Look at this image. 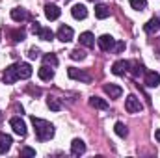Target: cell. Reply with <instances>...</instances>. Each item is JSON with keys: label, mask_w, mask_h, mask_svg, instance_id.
Wrapping results in <instances>:
<instances>
[{"label": "cell", "mask_w": 160, "mask_h": 158, "mask_svg": "<svg viewBox=\"0 0 160 158\" xmlns=\"http://www.w3.org/2000/svg\"><path fill=\"white\" fill-rule=\"evenodd\" d=\"M67 75H69V78H73V80L89 82V75H86L84 71H80V69H77V67H69V69H67Z\"/></svg>", "instance_id": "cell-9"}, {"label": "cell", "mask_w": 160, "mask_h": 158, "mask_svg": "<svg viewBox=\"0 0 160 158\" xmlns=\"http://www.w3.org/2000/svg\"><path fill=\"white\" fill-rule=\"evenodd\" d=\"M89 2H101V0H89Z\"/></svg>", "instance_id": "cell-35"}, {"label": "cell", "mask_w": 160, "mask_h": 158, "mask_svg": "<svg viewBox=\"0 0 160 158\" xmlns=\"http://www.w3.org/2000/svg\"><path fill=\"white\" fill-rule=\"evenodd\" d=\"M89 104H91L93 108H99V110H106V108H108V102H106L104 99H101V97H91V99H89Z\"/></svg>", "instance_id": "cell-21"}, {"label": "cell", "mask_w": 160, "mask_h": 158, "mask_svg": "<svg viewBox=\"0 0 160 158\" xmlns=\"http://www.w3.org/2000/svg\"><path fill=\"white\" fill-rule=\"evenodd\" d=\"M128 69H130V73H132L134 77H138L140 73H143V67H142L138 62H128Z\"/></svg>", "instance_id": "cell-24"}, {"label": "cell", "mask_w": 160, "mask_h": 158, "mask_svg": "<svg viewBox=\"0 0 160 158\" xmlns=\"http://www.w3.org/2000/svg\"><path fill=\"white\" fill-rule=\"evenodd\" d=\"M71 58H73V60H84V58H86V52L80 50V48H75V50L71 52Z\"/></svg>", "instance_id": "cell-28"}, {"label": "cell", "mask_w": 160, "mask_h": 158, "mask_svg": "<svg viewBox=\"0 0 160 158\" xmlns=\"http://www.w3.org/2000/svg\"><path fill=\"white\" fill-rule=\"evenodd\" d=\"M38 37L43 41H52L54 39V32L50 30V28H41V32L38 34Z\"/></svg>", "instance_id": "cell-23"}, {"label": "cell", "mask_w": 160, "mask_h": 158, "mask_svg": "<svg viewBox=\"0 0 160 158\" xmlns=\"http://www.w3.org/2000/svg\"><path fill=\"white\" fill-rule=\"evenodd\" d=\"M143 30H145L147 34H155V32H158V30H160V19H158V17L149 19V22L143 26Z\"/></svg>", "instance_id": "cell-17"}, {"label": "cell", "mask_w": 160, "mask_h": 158, "mask_svg": "<svg viewBox=\"0 0 160 158\" xmlns=\"http://www.w3.org/2000/svg\"><path fill=\"white\" fill-rule=\"evenodd\" d=\"M11 19L17 21V22H22V21L28 19V11L22 9V7H15V9H11Z\"/></svg>", "instance_id": "cell-16"}, {"label": "cell", "mask_w": 160, "mask_h": 158, "mask_svg": "<svg viewBox=\"0 0 160 158\" xmlns=\"http://www.w3.org/2000/svg\"><path fill=\"white\" fill-rule=\"evenodd\" d=\"M145 86L147 87H157L160 86V75L155 71H147L145 73Z\"/></svg>", "instance_id": "cell-11"}, {"label": "cell", "mask_w": 160, "mask_h": 158, "mask_svg": "<svg viewBox=\"0 0 160 158\" xmlns=\"http://www.w3.org/2000/svg\"><path fill=\"white\" fill-rule=\"evenodd\" d=\"M43 62H45V65H50V67H56L58 65V58L54 54H45L43 56Z\"/></svg>", "instance_id": "cell-26"}, {"label": "cell", "mask_w": 160, "mask_h": 158, "mask_svg": "<svg viewBox=\"0 0 160 158\" xmlns=\"http://www.w3.org/2000/svg\"><path fill=\"white\" fill-rule=\"evenodd\" d=\"M127 71H128V62H125V60H118V62L112 65V73L118 75V77H123Z\"/></svg>", "instance_id": "cell-14"}, {"label": "cell", "mask_w": 160, "mask_h": 158, "mask_svg": "<svg viewBox=\"0 0 160 158\" xmlns=\"http://www.w3.org/2000/svg\"><path fill=\"white\" fill-rule=\"evenodd\" d=\"M58 39L63 41V43H69V41H73V36H75V32H73V28L71 26H60V30H58Z\"/></svg>", "instance_id": "cell-5"}, {"label": "cell", "mask_w": 160, "mask_h": 158, "mask_svg": "<svg viewBox=\"0 0 160 158\" xmlns=\"http://www.w3.org/2000/svg\"><path fill=\"white\" fill-rule=\"evenodd\" d=\"M65 2H69V0H65Z\"/></svg>", "instance_id": "cell-36"}, {"label": "cell", "mask_w": 160, "mask_h": 158, "mask_svg": "<svg viewBox=\"0 0 160 158\" xmlns=\"http://www.w3.org/2000/svg\"><path fill=\"white\" fill-rule=\"evenodd\" d=\"M95 17H97V19H106V17H110V7H108V6H102V4H97V6H95Z\"/></svg>", "instance_id": "cell-19"}, {"label": "cell", "mask_w": 160, "mask_h": 158, "mask_svg": "<svg viewBox=\"0 0 160 158\" xmlns=\"http://www.w3.org/2000/svg\"><path fill=\"white\" fill-rule=\"evenodd\" d=\"M104 91H106V95L110 99H119L121 95H123V89H121L119 86H116V84H106L104 86Z\"/></svg>", "instance_id": "cell-15"}, {"label": "cell", "mask_w": 160, "mask_h": 158, "mask_svg": "<svg viewBox=\"0 0 160 158\" xmlns=\"http://www.w3.org/2000/svg\"><path fill=\"white\" fill-rule=\"evenodd\" d=\"M11 143H13V138L6 132H0V155H6L9 151Z\"/></svg>", "instance_id": "cell-8"}, {"label": "cell", "mask_w": 160, "mask_h": 158, "mask_svg": "<svg viewBox=\"0 0 160 158\" xmlns=\"http://www.w3.org/2000/svg\"><path fill=\"white\" fill-rule=\"evenodd\" d=\"M99 47H101L104 52H108V50H112V48L116 47V39H114L112 36L104 34V36H101V37H99Z\"/></svg>", "instance_id": "cell-7"}, {"label": "cell", "mask_w": 160, "mask_h": 158, "mask_svg": "<svg viewBox=\"0 0 160 158\" xmlns=\"http://www.w3.org/2000/svg\"><path fill=\"white\" fill-rule=\"evenodd\" d=\"M21 155H22V156H36V149H32V147H24V149L21 151Z\"/></svg>", "instance_id": "cell-30"}, {"label": "cell", "mask_w": 160, "mask_h": 158, "mask_svg": "<svg viewBox=\"0 0 160 158\" xmlns=\"http://www.w3.org/2000/svg\"><path fill=\"white\" fill-rule=\"evenodd\" d=\"M128 2H130L132 9H138V11H142V9L147 7V0H128Z\"/></svg>", "instance_id": "cell-27"}, {"label": "cell", "mask_w": 160, "mask_h": 158, "mask_svg": "<svg viewBox=\"0 0 160 158\" xmlns=\"http://www.w3.org/2000/svg\"><path fill=\"white\" fill-rule=\"evenodd\" d=\"M32 32H34L36 36H38V34L41 32V26H39V22H34V24H32Z\"/></svg>", "instance_id": "cell-32"}, {"label": "cell", "mask_w": 160, "mask_h": 158, "mask_svg": "<svg viewBox=\"0 0 160 158\" xmlns=\"http://www.w3.org/2000/svg\"><path fill=\"white\" fill-rule=\"evenodd\" d=\"M9 125H11V128H13L15 134H19V136H26V123H24L21 117H11L9 119Z\"/></svg>", "instance_id": "cell-3"}, {"label": "cell", "mask_w": 160, "mask_h": 158, "mask_svg": "<svg viewBox=\"0 0 160 158\" xmlns=\"http://www.w3.org/2000/svg\"><path fill=\"white\" fill-rule=\"evenodd\" d=\"M71 15H73L77 21H82V19H86V17H88V7H86L84 4H77V6H73Z\"/></svg>", "instance_id": "cell-13"}, {"label": "cell", "mask_w": 160, "mask_h": 158, "mask_svg": "<svg viewBox=\"0 0 160 158\" xmlns=\"http://www.w3.org/2000/svg\"><path fill=\"white\" fill-rule=\"evenodd\" d=\"M60 15H62V9L56 4H47L45 6V17L48 21H56V19H60Z\"/></svg>", "instance_id": "cell-4"}, {"label": "cell", "mask_w": 160, "mask_h": 158, "mask_svg": "<svg viewBox=\"0 0 160 158\" xmlns=\"http://www.w3.org/2000/svg\"><path fill=\"white\" fill-rule=\"evenodd\" d=\"M38 56H39V48H30V50H28V58H30V60H36Z\"/></svg>", "instance_id": "cell-31"}, {"label": "cell", "mask_w": 160, "mask_h": 158, "mask_svg": "<svg viewBox=\"0 0 160 158\" xmlns=\"http://www.w3.org/2000/svg\"><path fill=\"white\" fill-rule=\"evenodd\" d=\"M80 43L84 45V47H93L95 45V36L91 34V32H84V34H80Z\"/></svg>", "instance_id": "cell-20"}, {"label": "cell", "mask_w": 160, "mask_h": 158, "mask_svg": "<svg viewBox=\"0 0 160 158\" xmlns=\"http://www.w3.org/2000/svg\"><path fill=\"white\" fill-rule=\"evenodd\" d=\"M15 80H19V73H17V63L6 67L4 71V84H13Z\"/></svg>", "instance_id": "cell-6"}, {"label": "cell", "mask_w": 160, "mask_h": 158, "mask_svg": "<svg viewBox=\"0 0 160 158\" xmlns=\"http://www.w3.org/2000/svg\"><path fill=\"white\" fill-rule=\"evenodd\" d=\"M11 37H13L15 43H19V41L24 39V32H22V30H17V32H13V36H11Z\"/></svg>", "instance_id": "cell-29"}, {"label": "cell", "mask_w": 160, "mask_h": 158, "mask_svg": "<svg viewBox=\"0 0 160 158\" xmlns=\"http://www.w3.org/2000/svg\"><path fill=\"white\" fill-rule=\"evenodd\" d=\"M125 110H127L128 114H136V112H142V110H143V104L140 102V99H138V97L128 95V97H127V101H125Z\"/></svg>", "instance_id": "cell-2"}, {"label": "cell", "mask_w": 160, "mask_h": 158, "mask_svg": "<svg viewBox=\"0 0 160 158\" xmlns=\"http://www.w3.org/2000/svg\"><path fill=\"white\" fill-rule=\"evenodd\" d=\"M123 48H125V43H123V41H119V43L116 45V52H121Z\"/></svg>", "instance_id": "cell-33"}, {"label": "cell", "mask_w": 160, "mask_h": 158, "mask_svg": "<svg viewBox=\"0 0 160 158\" xmlns=\"http://www.w3.org/2000/svg\"><path fill=\"white\" fill-rule=\"evenodd\" d=\"M38 75H39L41 80H52L54 78V69L48 67V65H43L39 71H38Z\"/></svg>", "instance_id": "cell-18"}, {"label": "cell", "mask_w": 160, "mask_h": 158, "mask_svg": "<svg viewBox=\"0 0 160 158\" xmlns=\"http://www.w3.org/2000/svg\"><path fill=\"white\" fill-rule=\"evenodd\" d=\"M71 153H73V156H80V155L86 153V143H84L80 138H75V140H73V143H71Z\"/></svg>", "instance_id": "cell-10"}, {"label": "cell", "mask_w": 160, "mask_h": 158, "mask_svg": "<svg viewBox=\"0 0 160 158\" xmlns=\"http://www.w3.org/2000/svg\"><path fill=\"white\" fill-rule=\"evenodd\" d=\"M17 73H19V78H22V80H26V78H30L32 77V65L30 63H17Z\"/></svg>", "instance_id": "cell-12"}, {"label": "cell", "mask_w": 160, "mask_h": 158, "mask_svg": "<svg viewBox=\"0 0 160 158\" xmlns=\"http://www.w3.org/2000/svg\"><path fill=\"white\" fill-rule=\"evenodd\" d=\"M114 130H116V134H118L119 138H125V136L128 134V130H127V126H125V125H123L121 121H118V123H116V126H114Z\"/></svg>", "instance_id": "cell-25"}, {"label": "cell", "mask_w": 160, "mask_h": 158, "mask_svg": "<svg viewBox=\"0 0 160 158\" xmlns=\"http://www.w3.org/2000/svg\"><path fill=\"white\" fill-rule=\"evenodd\" d=\"M47 106H48L52 112H60V110H62V104H60V101H58L56 97H48V99H47Z\"/></svg>", "instance_id": "cell-22"}, {"label": "cell", "mask_w": 160, "mask_h": 158, "mask_svg": "<svg viewBox=\"0 0 160 158\" xmlns=\"http://www.w3.org/2000/svg\"><path fill=\"white\" fill-rule=\"evenodd\" d=\"M32 125L36 128V136L39 141H47L54 136V126L52 123L45 121V119H39V117H32Z\"/></svg>", "instance_id": "cell-1"}, {"label": "cell", "mask_w": 160, "mask_h": 158, "mask_svg": "<svg viewBox=\"0 0 160 158\" xmlns=\"http://www.w3.org/2000/svg\"><path fill=\"white\" fill-rule=\"evenodd\" d=\"M155 138H157V140H158V141H160V128H158V130H157V132H155Z\"/></svg>", "instance_id": "cell-34"}]
</instances>
